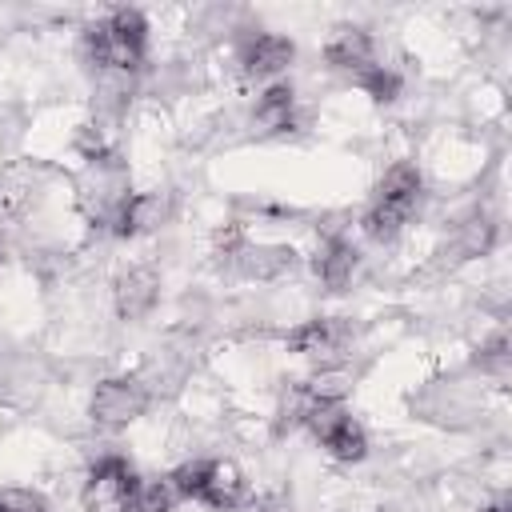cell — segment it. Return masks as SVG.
I'll return each instance as SVG.
<instances>
[{
    "label": "cell",
    "mask_w": 512,
    "mask_h": 512,
    "mask_svg": "<svg viewBox=\"0 0 512 512\" xmlns=\"http://www.w3.org/2000/svg\"><path fill=\"white\" fill-rule=\"evenodd\" d=\"M408 216H412V212H404V208H396V204L372 200V208L364 212V232H368L372 240L388 244V240H396V236H400V228H404V220H408Z\"/></svg>",
    "instance_id": "obj_16"
},
{
    "label": "cell",
    "mask_w": 512,
    "mask_h": 512,
    "mask_svg": "<svg viewBox=\"0 0 512 512\" xmlns=\"http://www.w3.org/2000/svg\"><path fill=\"white\" fill-rule=\"evenodd\" d=\"M492 244H496V220L492 216H472V220H464L456 228V252H460V260L484 256Z\"/></svg>",
    "instance_id": "obj_14"
},
{
    "label": "cell",
    "mask_w": 512,
    "mask_h": 512,
    "mask_svg": "<svg viewBox=\"0 0 512 512\" xmlns=\"http://www.w3.org/2000/svg\"><path fill=\"white\" fill-rule=\"evenodd\" d=\"M84 60L104 72H128L148 52V20L136 8H116L108 20L84 28Z\"/></svg>",
    "instance_id": "obj_1"
},
{
    "label": "cell",
    "mask_w": 512,
    "mask_h": 512,
    "mask_svg": "<svg viewBox=\"0 0 512 512\" xmlns=\"http://www.w3.org/2000/svg\"><path fill=\"white\" fill-rule=\"evenodd\" d=\"M240 268L256 280H276L280 272L292 268V248H244L240 252Z\"/></svg>",
    "instance_id": "obj_15"
},
{
    "label": "cell",
    "mask_w": 512,
    "mask_h": 512,
    "mask_svg": "<svg viewBox=\"0 0 512 512\" xmlns=\"http://www.w3.org/2000/svg\"><path fill=\"white\" fill-rule=\"evenodd\" d=\"M168 220V200L160 192H132L120 200V208L112 212L116 236H144L152 228H160Z\"/></svg>",
    "instance_id": "obj_9"
},
{
    "label": "cell",
    "mask_w": 512,
    "mask_h": 512,
    "mask_svg": "<svg viewBox=\"0 0 512 512\" xmlns=\"http://www.w3.org/2000/svg\"><path fill=\"white\" fill-rule=\"evenodd\" d=\"M140 476L132 472V464L124 456H104L92 464L88 480H84V508L88 512H124L128 500L136 496Z\"/></svg>",
    "instance_id": "obj_3"
},
{
    "label": "cell",
    "mask_w": 512,
    "mask_h": 512,
    "mask_svg": "<svg viewBox=\"0 0 512 512\" xmlns=\"http://www.w3.org/2000/svg\"><path fill=\"white\" fill-rule=\"evenodd\" d=\"M352 80H356L372 100H380V104L396 100V92H400V76H396L392 68H384V64H368V68H360Z\"/></svg>",
    "instance_id": "obj_17"
},
{
    "label": "cell",
    "mask_w": 512,
    "mask_h": 512,
    "mask_svg": "<svg viewBox=\"0 0 512 512\" xmlns=\"http://www.w3.org/2000/svg\"><path fill=\"white\" fill-rule=\"evenodd\" d=\"M196 500L208 508H240L248 500V480L232 460H204V480Z\"/></svg>",
    "instance_id": "obj_8"
},
{
    "label": "cell",
    "mask_w": 512,
    "mask_h": 512,
    "mask_svg": "<svg viewBox=\"0 0 512 512\" xmlns=\"http://www.w3.org/2000/svg\"><path fill=\"white\" fill-rule=\"evenodd\" d=\"M156 296H160V276H156L152 268H144V264L120 272L116 284H112V300H116V312H120L124 320L148 316V312L156 308Z\"/></svg>",
    "instance_id": "obj_5"
},
{
    "label": "cell",
    "mask_w": 512,
    "mask_h": 512,
    "mask_svg": "<svg viewBox=\"0 0 512 512\" xmlns=\"http://www.w3.org/2000/svg\"><path fill=\"white\" fill-rule=\"evenodd\" d=\"M376 200L412 212L416 200H420V172H416L412 164H392V168L384 172V180L376 184Z\"/></svg>",
    "instance_id": "obj_12"
},
{
    "label": "cell",
    "mask_w": 512,
    "mask_h": 512,
    "mask_svg": "<svg viewBox=\"0 0 512 512\" xmlns=\"http://www.w3.org/2000/svg\"><path fill=\"white\" fill-rule=\"evenodd\" d=\"M172 500H176V492L168 480H140V488L124 512H172Z\"/></svg>",
    "instance_id": "obj_18"
},
{
    "label": "cell",
    "mask_w": 512,
    "mask_h": 512,
    "mask_svg": "<svg viewBox=\"0 0 512 512\" xmlns=\"http://www.w3.org/2000/svg\"><path fill=\"white\" fill-rule=\"evenodd\" d=\"M0 512H48V504H44L40 492H28V488H4V492H0Z\"/></svg>",
    "instance_id": "obj_19"
},
{
    "label": "cell",
    "mask_w": 512,
    "mask_h": 512,
    "mask_svg": "<svg viewBox=\"0 0 512 512\" xmlns=\"http://www.w3.org/2000/svg\"><path fill=\"white\" fill-rule=\"evenodd\" d=\"M296 56V44L288 36H276V32H260V36H248L244 48H240V64L248 76L256 80H268V76H280Z\"/></svg>",
    "instance_id": "obj_7"
},
{
    "label": "cell",
    "mask_w": 512,
    "mask_h": 512,
    "mask_svg": "<svg viewBox=\"0 0 512 512\" xmlns=\"http://www.w3.org/2000/svg\"><path fill=\"white\" fill-rule=\"evenodd\" d=\"M480 368H488V372H504V364H508V340L504 336H492L484 348H480Z\"/></svg>",
    "instance_id": "obj_20"
},
{
    "label": "cell",
    "mask_w": 512,
    "mask_h": 512,
    "mask_svg": "<svg viewBox=\"0 0 512 512\" xmlns=\"http://www.w3.org/2000/svg\"><path fill=\"white\" fill-rule=\"evenodd\" d=\"M144 408H148V388L132 376L100 380L92 392V420L100 428H128L136 416H144Z\"/></svg>",
    "instance_id": "obj_4"
},
{
    "label": "cell",
    "mask_w": 512,
    "mask_h": 512,
    "mask_svg": "<svg viewBox=\"0 0 512 512\" xmlns=\"http://www.w3.org/2000/svg\"><path fill=\"white\" fill-rule=\"evenodd\" d=\"M292 108H296L292 84H272V88L256 100V120H260L264 128H288V124H292Z\"/></svg>",
    "instance_id": "obj_13"
},
{
    "label": "cell",
    "mask_w": 512,
    "mask_h": 512,
    "mask_svg": "<svg viewBox=\"0 0 512 512\" xmlns=\"http://www.w3.org/2000/svg\"><path fill=\"white\" fill-rule=\"evenodd\" d=\"M344 344H348V324L336 316H320V320H308L288 332V348L300 356H312L320 364L332 360L336 352H344Z\"/></svg>",
    "instance_id": "obj_6"
},
{
    "label": "cell",
    "mask_w": 512,
    "mask_h": 512,
    "mask_svg": "<svg viewBox=\"0 0 512 512\" xmlns=\"http://www.w3.org/2000/svg\"><path fill=\"white\" fill-rule=\"evenodd\" d=\"M304 424L312 428V436L336 456V460H364L368 456V436L364 428L348 416V408L340 400H328V404H312L304 412Z\"/></svg>",
    "instance_id": "obj_2"
},
{
    "label": "cell",
    "mask_w": 512,
    "mask_h": 512,
    "mask_svg": "<svg viewBox=\"0 0 512 512\" xmlns=\"http://www.w3.org/2000/svg\"><path fill=\"white\" fill-rule=\"evenodd\" d=\"M324 60H328L336 72H348V76H356L360 68L376 64L372 40H368V32H360V28H336V36L324 44Z\"/></svg>",
    "instance_id": "obj_10"
},
{
    "label": "cell",
    "mask_w": 512,
    "mask_h": 512,
    "mask_svg": "<svg viewBox=\"0 0 512 512\" xmlns=\"http://www.w3.org/2000/svg\"><path fill=\"white\" fill-rule=\"evenodd\" d=\"M356 264H360L356 248H352L348 240H340V236L324 240V244H320V252H316V260H312V268H316L320 284H328V288H344V284L356 276Z\"/></svg>",
    "instance_id": "obj_11"
}]
</instances>
